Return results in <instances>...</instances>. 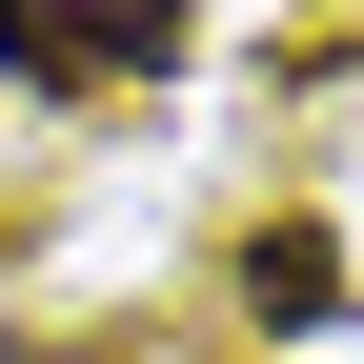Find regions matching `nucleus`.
<instances>
[{
  "label": "nucleus",
  "mask_w": 364,
  "mask_h": 364,
  "mask_svg": "<svg viewBox=\"0 0 364 364\" xmlns=\"http://www.w3.org/2000/svg\"><path fill=\"white\" fill-rule=\"evenodd\" d=\"M203 0H0V81L21 102H102V81H182Z\"/></svg>",
  "instance_id": "f257e3e1"
},
{
  "label": "nucleus",
  "mask_w": 364,
  "mask_h": 364,
  "mask_svg": "<svg viewBox=\"0 0 364 364\" xmlns=\"http://www.w3.org/2000/svg\"><path fill=\"white\" fill-rule=\"evenodd\" d=\"M243 304H263V324H324V304H344V243H324V223L243 243Z\"/></svg>",
  "instance_id": "f03ea898"
}]
</instances>
